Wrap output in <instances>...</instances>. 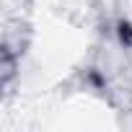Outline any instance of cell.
<instances>
[]
</instances>
